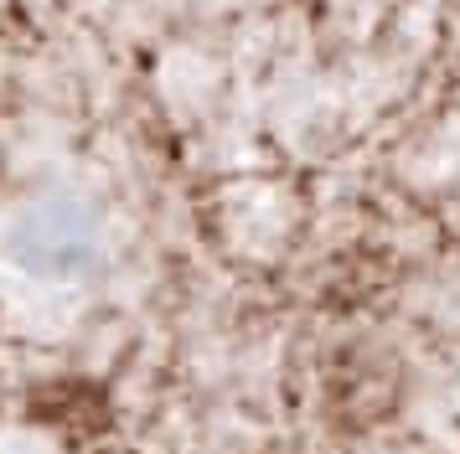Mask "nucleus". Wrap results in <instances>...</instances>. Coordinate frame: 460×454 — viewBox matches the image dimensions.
Returning a JSON list of instances; mask_svg holds the SVG:
<instances>
[{"label": "nucleus", "mask_w": 460, "mask_h": 454, "mask_svg": "<svg viewBox=\"0 0 460 454\" xmlns=\"http://www.w3.org/2000/svg\"><path fill=\"white\" fill-rule=\"evenodd\" d=\"M0 253L31 284H88L109 258L99 206L78 191H42L22 202L0 227Z\"/></svg>", "instance_id": "nucleus-1"}]
</instances>
